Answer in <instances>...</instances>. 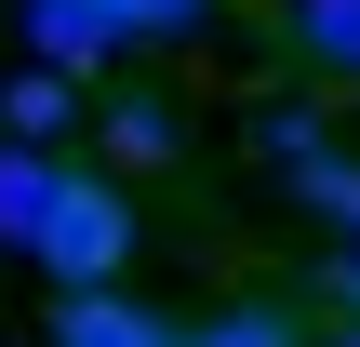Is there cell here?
I'll use <instances>...</instances> for the list:
<instances>
[{"instance_id":"1","label":"cell","mask_w":360,"mask_h":347,"mask_svg":"<svg viewBox=\"0 0 360 347\" xmlns=\"http://www.w3.org/2000/svg\"><path fill=\"white\" fill-rule=\"evenodd\" d=\"M27 254H40L67 294H107V281H120V254H134V201H120L107 174H80V160H67V174H53V201H40V227H27Z\"/></svg>"},{"instance_id":"2","label":"cell","mask_w":360,"mask_h":347,"mask_svg":"<svg viewBox=\"0 0 360 347\" xmlns=\"http://www.w3.org/2000/svg\"><path fill=\"white\" fill-rule=\"evenodd\" d=\"M214 0H27V40H40V67H107V53H134V40H187Z\"/></svg>"},{"instance_id":"3","label":"cell","mask_w":360,"mask_h":347,"mask_svg":"<svg viewBox=\"0 0 360 347\" xmlns=\"http://www.w3.org/2000/svg\"><path fill=\"white\" fill-rule=\"evenodd\" d=\"M281 40H294L321 80H347V94H360V0H281Z\"/></svg>"},{"instance_id":"4","label":"cell","mask_w":360,"mask_h":347,"mask_svg":"<svg viewBox=\"0 0 360 347\" xmlns=\"http://www.w3.org/2000/svg\"><path fill=\"white\" fill-rule=\"evenodd\" d=\"M174 147H187V120H174L160 94H107V160H120V174H160Z\"/></svg>"},{"instance_id":"5","label":"cell","mask_w":360,"mask_h":347,"mask_svg":"<svg viewBox=\"0 0 360 347\" xmlns=\"http://www.w3.org/2000/svg\"><path fill=\"white\" fill-rule=\"evenodd\" d=\"M53 347H160V321H147L134 294H67V308H53Z\"/></svg>"},{"instance_id":"6","label":"cell","mask_w":360,"mask_h":347,"mask_svg":"<svg viewBox=\"0 0 360 347\" xmlns=\"http://www.w3.org/2000/svg\"><path fill=\"white\" fill-rule=\"evenodd\" d=\"M53 174H67L53 147H0V241H13V254H27V227H40V201H53Z\"/></svg>"},{"instance_id":"7","label":"cell","mask_w":360,"mask_h":347,"mask_svg":"<svg viewBox=\"0 0 360 347\" xmlns=\"http://www.w3.org/2000/svg\"><path fill=\"white\" fill-rule=\"evenodd\" d=\"M67 107H80V80H67V67H27V80L0 94V120H13V147H40V134H67Z\"/></svg>"},{"instance_id":"8","label":"cell","mask_w":360,"mask_h":347,"mask_svg":"<svg viewBox=\"0 0 360 347\" xmlns=\"http://www.w3.org/2000/svg\"><path fill=\"white\" fill-rule=\"evenodd\" d=\"M200 347H294V321H281V308H227Z\"/></svg>"},{"instance_id":"9","label":"cell","mask_w":360,"mask_h":347,"mask_svg":"<svg viewBox=\"0 0 360 347\" xmlns=\"http://www.w3.org/2000/svg\"><path fill=\"white\" fill-rule=\"evenodd\" d=\"M334 294H347V321H360V254H347V267H334Z\"/></svg>"},{"instance_id":"10","label":"cell","mask_w":360,"mask_h":347,"mask_svg":"<svg viewBox=\"0 0 360 347\" xmlns=\"http://www.w3.org/2000/svg\"><path fill=\"white\" fill-rule=\"evenodd\" d=\"M160 347H200V334H160Z\"/></svg>"},{"instance_id":"11","label":"cell","mask_w":360,"mask_h":347,"mask_svg":"<svg viewBox=\"0 0 360 347\" xmlns=\"http://www.w3.org/2000/svg\"><path fill=\"white\" fill-rule=\"evenodd\" d=\"M334 347H360V321H347V334H334Z\"/></svg>"}]
</instances>
